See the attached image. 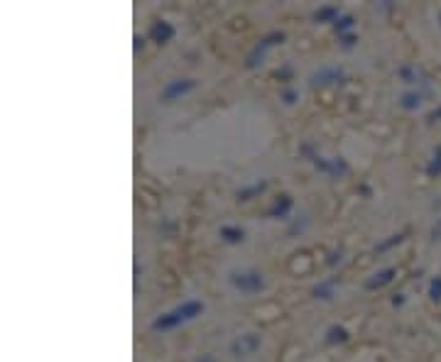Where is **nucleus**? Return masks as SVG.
Wrapping results in <instances>:
<instances>
[{"mask_svg":"<svg viewBox=\"0 0 441 362\" xmlns=\"http://www.w3.org/2000/svg\"><path fill=\"white\" fill-rule=\"evenodd\" d=\"M204 301H196V299H187L184 304H179V306H174L172 311H167V313H162V316H157V318L152 321V330H174L179 328V326H184V323H189V321L198 318L201 313H204Z\"/></svg>","mask_w":441,"mask_h":362,"instance_id":"1","label":"nucleus"},{"mask_svg":"<svg viewBox=\"0 0 441 362\" xmlns=\"http://www.w3.org/2000/svg\"><path fill=\"white\" fill-rule=\"evenodd\" d=\"M228 284L238 294L253 296V294H260L265 289V276L257 269H233L231 274H228Z\"/></svg>","mask_w":441,"mask_h":362,"instance_id":"2","label":"nucleus"},{"mask_svg":"<svg viewBox=\"0 0 441 362\" xmlns=\"http://www.w3.org/2000/svg\"><path fill=\"white\" fill-rule=\"evenodd\" d=\"M287 37H285V32H270V34H265L263 39H260V44L255 47L253 52L248 54V69H255L257 64H263V59H265V54L272 49V47H277V44H282L285 42Z\"/></svg>","mask_w":441,"mask_h":362,"instance_id":"3","label":"nucleus"},{"mask_svg":"<svg viewBox=\"0 0 441 362\" xmlns=\"http://www.w3.org/2000/svg\"><path fill=\"white\" fill-rule=\"evenodd\" d=\"M260 345H263V338L257 333H243L231 343V355L233 357H250L260 350Z\"/></svg>","mask_w":441,"mask_h":362,"instance_id":"4","label":"nucleus"},{"mask_svg":"<svg viewBox=\"0 0 441 362\" xmlns=\"http://www.w3.org/2000/svg\"><path fill=\"white\" fill-rule=\"evenodd\" d=\"M196 88V81L194 78H176V81H169L165 88H162V93H159V98L167 100V103H172V100L182 98V96H187V93H191Z\"/></svg>","mask_w":441,"mask_h":362,"instance_id":"5","label":"nucleus"},{"mask_svg":"<svg viewBox=\"0 0 441 362\" xmlns=\"http://www.w3.org/2000/svg\"><path fill=\"white\" fill-rule=\"evenodd\" d=\"M343 81V69L338 66H324L321 71H316L311 76V86L319 88V86H331V83H341Z\"/></svg>","mask_w":441,"mask_h":362,"instance_id":"6","label":"nucleus"},{"mask_svg":"<svg viewBox=\"0 0 441 362\" xmlns=\"http://www.w3.org/2000/svg\"><path fill=\"white\" fill-rule=\"evenodd\" d=\"M174 25L172 22H167V20H159V22H154L152 27H150V39L157 44H167V42H172L174 39Z\"/></svg>","mask_w":441,"mask_h":362,"instance_id":"7","label":"nucleus"},{"mask_svg":"<svg viewBox=\"0 0 441 362\" xmlns=\"http://www.w3.org/2000/svg\"><path fill=\"white\" fill-rule=\"evenodd\" d=\"M292 206H294V201H292V196L289 194H282V196L277 198L275 203H272V208L267 210V218H282L285 220L287 216H289V210H292Z\"/></svg>","mask_w":441,"mask_h":362,"instance_id":"8","label":"nucleus"},{"mask_svg":"<svg viewBox=\"0 0 441 362\" xmlns=\"http://www.w3.org/2000/svg\"><path fill=\"white\" fill-rule=\"evenodd\" d=\"M397 269L395 267H387V269H380V272H375L368 282H365V289H370V291H375V289H383V286H387L392 279H395Z\"/></svg>","mask_w":441,"mask_h":362,"instance_id":"9","label":"nucleus"},{"mask_svg":"<svg viewBox=\"0 0 441 362\" xmlns=\"http://www.w3.org/2000/svg\"><path fill=\"white\" fill-rule=\"evenodd\" d=\"M348 338H351V333L343 326H331L326 330V335H324V343L326 345H343V343H348Z\"/></svg>","mask_w":441,"mask_h":362,"instance_id":"10","label":"nucleus"},{"mask_svg":"<svg viewBox=\"0 0 441 362\" xmlns=\"http://www.w3.org/2000/svg\"><path fill=\"white\" fill-rule=\"evenodd\" d=\"M338 17H341V10L336 8V5H321L319 10L314 12V20L319 22V25H326V22H338Z\"/></svg>","mask_w":441,"mask_h":362,"instance_id":"11","label":"nucleus"},{"mask_svg":"<svg viewBox=\"0 0 441 362\" xmlns=\"http://www.w3.org/2000/svg\"><path fill=\"white\" fill-rule=\"evenodd\" d=\"M314 299H319V301H331V299L336 296V279H326V282H319V284L314 286Z\"/></svg>","mask_w":441,"mask_h":362,"instance_id":"12","label":"nucleus"},{"mask_svg":"<svg viewBox=\"0 0 441 362\" xmlns=\"http://www.w3.org/2000/svg\"><path fill=\"white\" fill-rule=\"evenodd\" d=\"M218 232L228 245H240V242L245 240V230H243V228H235V225H223Z\"/></svg>","mask_w":441,"mask_h":362,"instance_id":"13","label":"nucleus"},{"mask_svg":"<svg viewBox=\"0 0 441 362\" xmlns=\"http://www.w3.org/2000/svg\"><path fill=\"white\" fill-rule=\"evenodd\" d=\"M265 188H267V181H255L253 186H245L238 191V201H253L260 194H265Z\"/></svg>","mask_w":441,"mask_h":362,"instance_id":"14","label":"nucleus"},{"mask_svg":"<svg viewBox=\"0 0 441 362\" xmlns=\"http://www.w3.org/2000/svg\"><path fill=\"white\" fill-rule=\"evenodd\" d=\"M399 103H402V108L405 110H417L419 105H422V96H419L417 91H407V93H402Z\"/></svg>","mask_w":441,"mask_h":362,"instance_id":"15","label":"nucleus"},{"mask_svg":"<svg viewBox=\"0 0 441 362\" xmlns=\"http://www.w3.org/2000/svg\"><path fill=\"white\" fill-rule=\"evenodd\" d=\"M353 27H355V17H353V15H341V17H338V22L333 25L336 34H341V37L348 32V30H353Z\"/></svg>","mask_w":441,"mask_h":362,"instance_id":"16","label":"nucleus"},{"mask_svg":"<svg viewBox=\"0 0 441 362\" xmlns=\"http://www.w3.org/2000/svg\"><path fill=\"white\" fill-rule=\"evenodd\" d=\"M282 100H285V105H294L299 100V91H294V88H285L282 91Z\"/></svg>","mask_w":441,"mask_h":362,"instance_id":"17","label":"nucleus"},{"mask_svg":"<svg viewBox=\"0 0 441 362\" xmlns=\"http://www.w3.org/2000/svg\"><path fill=\"white\" fill-rule=\"evenodd\" d=\"M429 296L434 299V301H441V276L431 279V284H429Z\"/></svg>","mask_w":441,"mask_h":362,"instance_id":"18","label":"nucleus"},{"mask_svg":"<svg viewBox=\"0 0 441 362\" xmlns=\"http://www.w3.org/2000/svg\"><path fill=\"white\" fill-rule=\"evenodd\" d=\"M429 174H431V176H439V174H441V147L436 150V154H434V159H431V164H429Z\"/></svg>","mask_w":441,"mask_h":362,"instance_id":"19","label":"nucleus"},{"mask_svg":"<svg viewBox=\"0 0 441 362\" xmlns=\"http://www.w3.org/2000/svg\"><path fill=\"white\" fill-rule=\"evenodd\" d=\"M399 242H402V235H392V238H390V240L380 242V245H377V247H375V250H377V252H385V250H390V247H392V245H399Z\"/></svg>","mask_w":441,"mask_h":362,"instance_id":"20","label":"nucleus"},{"mask_svg":"<svg viewBox=\"0 0 441 362\" xmlns=\"http://www.w3.org/2000/svg\"><path fill=\"white\" fill-rule=\"evenodd\" d=\"M355 44H358V34H343L341 37V49H346V52L353 49Z\"/></svg>","mask_w":441,"mask_h":362,"instance_id":"21","label":"nucleus"},{"mask_svg":"<svg viewBox=\"0 0 441 362\" xmlns=\"http://www.w3.org/2000/svg\"><path fill=\"white\" fill-rule=\"evenodd\" d=\"M399 76L405 78V83H414V76H412V69H409V66H402V69H399Z\"/></svg>","mask_w":441,"mask_h":362,"instance_id":"22","label":"nucleus"},{"mask_svg":"<svg viewBox=\"0 0 441 362\" xmlns=\"http://www.w3.org/2000/svg\"><path fill=\"white\" fill-rule=\"evenodd\" d=\"M431 235H434V240H441V220L434 225V230H431Z\"/></svg>","mask_w":441,"mask_h":362,"instance_id":"23","label":"nucleus"},{"mask_svg":"<svg viewBox=\"0 0 441 362\" xmlns=\"http://www.w3.org/2000/svg\"><path fill=\"white\" fill-rule=\"evenodd\" d=\"M145 44V39L140 37V34H135V52H140V47Z\"/></svg>","mask_w":441,"mask_h":362,"instance_id":"24","label":"nucleus"},{"mask_svg":"<svg viewBox=\"0 0 441 362\" xmlns=\"http://www.w3.org/2000/svg\"><path fill=\"white\" fill-rule=\"evenodd\" d=\"M429 120H441V105L436 110H434V113H431L429 115Z\"/></svg>","mask_w":441,"mask_h":362,"instance_id":"25","label":"nucleus"},{"mask_svg":"<svg viewBox=\"0 0 441 362\" xmlns=\"http://www.w3.org/2000/svg\"><path fill=\"white\" fill-rule=\"evenodd\" d=\"M198 362H218V360H216L213 355H204V357H201V360H198Z\"/></svg>","mask_w":441,"mask_h":362,"instance_id":"26","label":"nucleus"},{"mask_svg":"<svg viewBox=\"0 0 441 362\" xmlns=\"http://www.w3.org/2000/svg\"><path fill=\"white\" fill-rule=\"evenodd\" d=\"M392 304H395V306H402V304H405V299H402V294H399V296H395V299H392Z\"/></svg>","mask_w":441,"mask_h":362,"instance_id":"27","label":"nucleus"}]
</instances>
